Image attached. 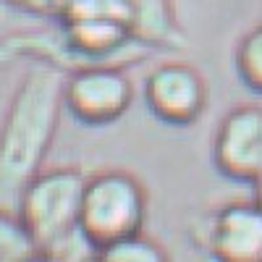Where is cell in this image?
<instances>
[{"instance_id":"6da1fadb","label":"cell","mask_w":262,"mask_h":262,"mask_svg":"<svg viewBox=\"0 0 262 262\" xmlns=\"http://www.w3.org/2000/svg\"><path fill=\"white\" fill-rule=\"evenodd\" d=\"M66 79L53 69H32L0 126V194H16L42 170L63 111Z\"/></svg>"},{"instance_id":"7a4b0ae2","label":"cell","mask_w":262,"mask_h":262,"mask_svg":"<svg viewBox=\"0 0 262 262\" xmlns=\"http://www.w3.org/2000/svg\"><path fill=\"white\" fill-rule=\"evenodd\" d=\"M86 176L74 165L42 168L18 191L16 215L37 249H53L79 231Z\"/></svg>"},{"instance_id":"3957f363","label":"cell","mask_w":262,"mask_h":262,"mask_svg":"<svg viewBox=\"0 0 262 262\" xmlns=\"http://www.w3.org/2000/svg\"><path fill=\"white\" fill-rule=\"evenodd\" d=\"M147 189L128 170L107 168L86 176L81 202V233L102 249L121 238L144 233L147 223Z\"/></svg>"},{"instance_id":"277c9868","label":"cell","mask_w":262,"mask_h":262,"mask_svg":"<svg viewBox=\"0 0 262 262\" xmlns=\"http://www.w3.org/2000/svg\"><path fill=\"white\" fill-rule=\"evenodd\" d=\"M200 244L215 262H262V207L254 200L217 207L205 217Z\"/></svg>"},{"instance_id":"5b68a950","label":"cell","mask_w":262,"mask_h":262,"mask_svg":"<svg viewBox=\"0 0 262 262\" xmlns=\"http://www.w3.org/2000/svg\"><path fill=\"white\" fill-rule=\"evenodd\" d=\"M212 160L233 181H254L262 173V105H238L217 123Z\"/></svg>"},{"instance_id":"8992f818","label":"cell","mask_w":262,"mask_h":262,"mask_svg":"<svg viewBox=\"0 0 262 262\" xmlns=\"http://www.w3.org/2000/svg\"><path fill=\"white\" fill-rule=\"evenodd\" d=\"M131 84L116 69H81L63 84V105L86 126L118 121L131 105Z\"/></svg>"},{"instance_id":"52a82bcc","label":"cell","mask_w":262,"mask_h":262,"mask_svg":"<svg viewBox=\"0 0 262 262\" xmlns=\"http://www.w3.org/2000/svg\"><path fill=\"white\" fill-rule=\"evenodd\" d=\"M149 111L163 123L189 126L202 116L207 90L202 76L186 63H168L149 74L144 84Z\"/></svg>"},{"instance_id":"ba28073f","label":"cell","mask_w":262,"mask_h":262,"mask_svg":"<svg viewBox=\"0 0 262 262\" xmlns=\"http://www.w3.org/2000/svg\"><path fill=\"white\" fill-rule=\"evenodd\" d=\"M97 262H170V257L155 238H149L147 233H137L102 247L97 252Z\"/></svg>"},{"instance_id":"9c48e42d","label":"cell","mask_w":262,"mask_h":262,"mask_svg":"<svg viewBox=\"0 0 262 262\" xmlns=\"http://www.w3.org/2000/svg\"><path fill=\"white\" fill-rule=\"evenodd\" d=\"M34 252L37 244L21 226L18 215L0 207V262H27Z\"/></svg>"},{"instance_id":"30bf717a","label":"cell","mask_w":262,"mask_h":262,"mask_svg":"<svg viewBox=\"0 0 262 262\" xmlns=\"http://www.w3.org/2000/svg\"><path fill=\"white\" fill-rule=\"evenodd\" d=\"M238 71L252 90L262 92V29L244 39L238 50Z\"/></svg>"},{"instance_id":"8fae6325","label":"cell","mask_w":262,"mask_h":262,"mask_svg":"<svg viewBox=\"0 0 262 262\" xmlns=\"http://www.w3.org/2000/svg\"><path fill=\"white\" fill-rule=\"evenodd\" d=\"M11 3L32 8V11H50V8H63L66 6L63 0H11Z\"/></svg>"},{"instance_id":"7c38bea8","label":"cell","mask_w":262,"mask_h":262,"mask_svg":"<svg viewBox=\"0 0 262 262\" xmlns=\"http://www.w3.org/2000/svg\"><path fill=\"white\" fill-rule=\"evenodd\" d=\"M27 262H60V259H58V257H53L50 252H42V249H37V252H34V254H32Z\"/></svg>"},{"instance_id":"4fadbf2b","label":"cell","mask_w":262,"mask_h":262,"mask_svg":"<svg viewBox=\"0 0 262 262\" xmlns=\"http://www.w3.org/2000/svg\"><path fill=\"white\" fill-rule=\"evenodd\" d=\"M252 186H254V202L262 207V173H259V176L252 181Z\"/></svg>"},{"instance_id":"5bb4252c","label":"cell","mask_w":262,"mask_h":262,"mask_svg":"<svg viewBox=\"0 0 262 262\" xmlns=\"http://www.w3.org/2000/svg\"><path fill=\"white\" fill-rule=\"evenodd\" d=\"M3 58H8V53H6V50H0V60H3Z\"/></svg>"},{"instance_id":"9a60e30c","label":"cell","mask_w":262,"mask_h":262,"mask_svg":"<svg viewBox=\"0 0 262 262\" xmlns=\"http://www.w3.org/2000/svg\"><path fill=\"white\" fill-rule=\"evenodd\" d=\"M92 262H97V259H92Z\"/></svg>"}]
</instances>
